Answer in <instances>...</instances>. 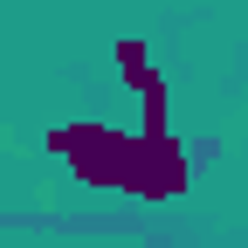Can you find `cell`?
Listing matches in <instances>:
<instances>
[{
    "label": "cell",
    "mask_w": 248,
    "mask_h": 248,
    "mask_svg": "<svg viewBox=\"0 0 248 248\" xmlns=\"http://www.w3.org/2000/svg\"><path fill=\"white\" fill-rule=\"evenodd\" d=\"M48 152H62L90 186H131V152L138 131H97V124H69V131H48Z\"/></svg>",
    "instance_id": "1"
}]
</instances>
